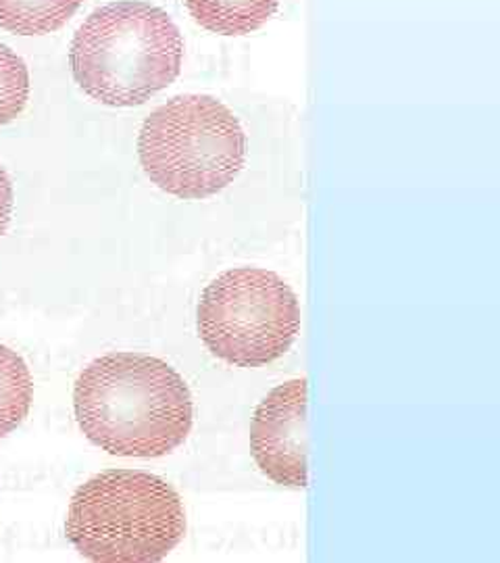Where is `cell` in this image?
Listing matches in <instances>:
<instances>
[{
  "label": "cell",
  "mask_w": 500,
  "mask_h": 563,
  "mask_svg": "<svg viewBox=\"0 0 500 563\" xmlns=\"http://www.w3.org/2000/svg\"><path fill=\"white\" fill-rule=\"evenodd\" d=\"M30 97V74L15 51L0 44V125L20 118Z\"/></svg>",
  "instance_id": "10"
},
{
  "label": "cell",
  "mask_w": 500,
  "mask_h": 563,
  "mask_svg": "<svg viewBox=\"0 0 500 563\" xmlns=\"http://www.w3.org/2000/svg\"><path fill=\"white\" fill-rule=\"evenodd\" d=\"M13 213V184L7 169L0 165V236L7 232Z\"/></svg>",
  "instance_id": "11"
},
{
  "label": "cell",
  "mask_w": 500,
  "mask_h": 563,
  "mask_svg": "<svg viewBox=\"0 0 500 563\" xmlns=\"http://www.w3.org/2000/svg\"><path fill=\"white\" fill-rule=\"evenodd\" d=\"M74 409L86 439L120 457H163L184 444L195 420L180 374L141 353L90 363L74 388Z\"/></svg>",
  "instance_id": "1"
},
{
  "label": "cell",
  "mask_w": 500,
  "mask_h": 563,
  "mask_svg": "<svg viewBox=\"0 0 500 563\" xmlns=\"http://www.w3.org/2000/svg\"><path fill=\"white\" fill-rule=\"evenodd\" d=\"M84 0H0V27L20 36H42L63 27Z\"/></svg>",
  "instance_id": "8"
},
{
  "label": "cell",
  "mask_w": 500,
  "mask_h": 563,
  "mask_svg": "<svg viewBox=\"0 0 500 563\" xmlns=\"http://www.w3.org/2000/svg\"><path fill=\"white\" fill-rule=\"evenodd\" d=\"M200 341L230 365L260 367L297 341L300 305L276 272L236 267L211 282L197 311Z\"/></svg>",
  "instance_id": "5"
},
{
  "label": "cell",
  "mask_w": 500,
  "mask_h": 563,
  "mask_svg": "<svg viewBox=\"0 0 500 563\" xmlns=\"http://www.w3.org/2000/svg\"><path fill=\"white\" fill-rule=\"evenodd\" d=\"M251 451L269 481L290 488L309 484L304 378L280 384L260 401L251 423Z\"/></svg>",
  "instance_id": "6"
},
{
  "label": "cell",
  "mask_w": 500,
  "mask_h": 563,
  "mask_svg": "<svg viewBox=\"0 0 500 563\" xmlns=\"http://www.w3.org/2000/svg\"><path fill=\"white\" fill-rule=\"evenodd\" d=\"M34 399V384L25 362L0 344V439L20 426Z\"/></svg>",
  "instance_id": "9"
},
{
  "label": "cell",
  "mask_w": 500,
  "mask_h": 563,
  "mask_svg": "<svg viewBox=\"0 0 500 563\" xmlns=\"http://www.w3.org/2000/svg\"><path fill=\"white\" fill-rule=\"evenodd\" d=\"M204 30L221 36H244L274 18L280 0H184Z\"/></svg>",
  "instance_id": "7"
},
{
  "label": "cell",
  "mask_w": 500,
  "mask_h": 563,
  "mask_svg": "<svg viewBox=\"0 0 500 563\" xmlns=\"http://www.w3.org/2000/svg\"><path fill=\"white\" fill-rule=\"evenodd\" d=\"M142 169L167 195L207 199L238 178L246 136L238 118L207 95H180L144 121Z\"/></svg>",
  "instance_id": "4"
},
{
  "label": "cell",
  "mask_w": 500,
  "mask_h": 563,
  "mask_svg": "<svg viewBox=\"0 0 500 563\" xmlns=\"http://www.w3.org/2000/svg\"><path fill=\"white\" fill-rule=\"evenodd\" d=\"M65 530L90 562H160L184 539L186 511L159 476L109 470L76 490Z\"/></svg>",
  "instance_id": "3"
},
{
  "label": "cell",
  "mask_w": 500,
  "mask_h": 563,
  "mask_svg": "<svg viewBox=\"0 0 500 563\" xmlns=\"http://www.w3.org/2000/svg\"><path fill=\"white\" fill-rule=\"evenodd\" d=\"M184 41L174 20L142 0L104 4L71 42L69 63L81 90L109 107L148 101L178 78Z\"/></svg>",
  "instance_id": "2"
}]
</instances>
